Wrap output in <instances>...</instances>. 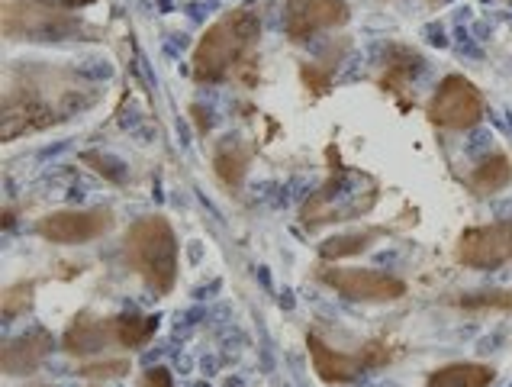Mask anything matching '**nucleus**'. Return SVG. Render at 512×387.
Instances as JSON below:
<instances>
[{
	"label": "nucleus",
	"mask_w": 512,
	"mask_h": 387,
	"mask_svg": "<svg viewBox=\"0 0 512 387\" xmlns=\"http://www.w3.org/2000/svg\"><path fill=\"white\" fill-rule=\"evenodd\" d=\"M33 387H49V384H33Z\"/></svg>",
	"instance_id": "obj_28"
},
{
	"label": "nucleus",
	"mask_w": 512,
	"mask_h": 387,
	"mask_svg": "<svg viewBox=\"0 0 512 387\" xmlns=\"http://www.w3.org/2000/svg\"><path fill=\"white\" fill-rule=\"evenodd\" d=\"M142 387H174V378L168 368H149L142 375Z\"/></svg>",
	"instance_id": "obj_26"
},
{
	"label": "nucleus",
	"mask_w": 512,
	"mask_h": 387,
	"mask_svg": "<svg viewBox=\"0 0 512 387\" xmlns=\"http://www.w3.org/2000/svg\"><path fill=\"white\" fill-rule=\"evenodd\" d=\"M429 120L438 129H471L487 117V100L474 81L464 75H448L429 100Z\"/></svg>",
	"instance_id": "obj_6"
},
{
	"label": "nucleus",
	"mask_w": 512,
	"mask_h": 387,
	"mask_svg": "<svg viewBox=\"0 0 512 387\" xmlns=\"http://www.w3.org/2000/svg\"><path fill=\"white\" fill-rule=\"evenodd\" d=\"M52 355V333L49 329H29V333L10 339L4 346V375L7 378H20V375H33L42 365H46V358Z\"/></svg>",
	"instance_id": "obj_11"
},
{
	"label": "nucleus",
	"mask_w": 512,
	"mask_h": 387,
	"mask_svg": "<svg viewBox=\"0 0 512 387\" xmlns=\"http://www.w3.org/2000/svg\"><path fill=\"white\" fill-rule=\"evenodd\" d=\"M306 346H310V358H313V371L319 375V381L326 384H351L358 381L368 365H364L361 352L358 355H345L339 349H329L319 336H306Z\"/></svg>",
	"instance_id": "obj_12"
},
{
	"label": "nucleus",
	"mask_w": 512,
	"mask_h": 387,
	"mask_svg": "<svg viewBox=\"0 0 512 387\" xmlns=\"http://www.w3.org/2000/svg\"><path fill=\"white\" fill-rule=\"evenodd\" d=\"M58 120H65V117H58V110L36 91L10 88L4 94V129H0L4 142L26 136V133H39V129H49Z\"/></svg>",
	"instance_id": "obj_10"
},
{
	"label": "nucleus",
	"mask_w": 512,
	"mask_h": 387,
	"mask_svg": "<svg viewBox=\"0 0 512 387\" xmlns=\"http://www.w3.org/2000/svg\"><path fill=\"white\" fill-rule=\"evenodd\" d=\"M123 375H129V358H97V362L78 368V378L84 381H110Z\"/></svg>",
	"instance_id": "obj_21"
},
{
	"label": "nucleus",
	"mask_w": 512,
	"mask_h": 387,
	"mask_svg": "<svg viewBox=\"0 0 512 387\" xmlns=\"http://www.w3.org/2000/svg\"><path fill=\"white\" fill-rule=\"evenodd\" d=\"M113 210L97 207V210H58L42 217L36 223V233L52 242V246H81V242H94L107 236L113 229Z\"/></svg>",
	"instance_id": "obj_8"
},
{
	"label": "nucleus",
	"mask_w": 512,
	"mask_h": 387,
	"mask_svg": "<svg viewBox=\"0 0 512 387\" xmlns=\"http://www.w3.org/2000/svg\"><path fill=\"white\" fill-rule=\"evenodd\" d=\"M380 184L377 178L364 175L358 168H335L300 210L303 226H323V223H345L364 217L377 204Z\"/></svg>",
	"instance_id": "obj_3"
},
{
	"label": "nucleus",
	"mask_w": 512,
	"mask_h": 387,
	"mask_svg": "<svg viewBox=\"0 0 512 387\" xmlns=\"http://www.w3.org/2000/svg\"><path fill=\"white\" fill-rule=\"evenodd\" d=\"M252 155H255V146H248L242 139H223L216 146V155H213V168L223 184L229 188H242V181L248 175V165H252Z\"/></svg>",
	"instance_id": "obj_14"
},
{
	"label": "nucleus",
	"mask_w": 512,
	"mask_h": 387,
	"mask_svg": "<svg viewBox=\"0 0 512 387\" xmlns=\"http://www.w3.org/2000/svg\"><path fill=\"white\" fill-rule=\"evenodd\" d=\"M387 229L380 226H361L355 233H342V236H332L326 239L323 246H319V255L326 258V262H339V258H351V255H361L368 252L377 239H384Z\"/></svg>",
	"instance_id": "obj_17"
},
{
	"label": "nucleus",
	"mask_w": 512,
	"mask_h": 387,
	"mask_svg": "<svg viewBox=\"0 0 512 387\" xmlns=\"http://www.w3.org/2000/svg\"><path fill=\"white\" fill-rule=\"evenodd\" d=\"M361 358H364V365H368V371H377V368L390 365L393 358H397V352H393L384 339H374V342H368V346L361 349Z\"/></svg>",
	"instance_id": "obj_23"
},
{
	"label": "nucleus",
	"mask_w": 512,
	"mask_h": 387,
	"mask_svg": "<svg viewBox=\"0 0 512 387\" xmlns=\"http://www.w3.org/2000/svg\"><path fill=\"white\" fill-rule=\"evenodd\" d=\"M33 288H36L33 281H23L4 291V320H17L20 313L33 307Z\"/></svg>",
	"instance_id": "obj_22"
},
{
	"label": "nucleus",
	"mask_w": 512,
	"mask_h": 387,
	"mask_svg": "<svg viewBox=\"0 0 512 387\" xmlns=\"http://www.w3.org/2000/svg\"><path fill=\"white\" fill-rule=\"evenodd\" d=\"M455 262L477 271H493L512 262V220L464 229L455 246Z\"/></svg>",
	"instance_id": "obj_7"
},
{
	"label": "nucleus",
	"mask_w": 512,
	"mask_h": 387,
	"mask_svg": "<svg viewBox=\"0 0 512 387\" xmlns=\"http://www.w3.org/2000/svg\"><path fill=\"white\" fill-rule=\"evenodd\" d=\"M94 30L81 17L46 0H7L4 4V36H20L29 42H62L91 36Z\"/></svg>",
	"instance_id": "obj_4"
},
{
	"label": "nucleus",
	"mask_w": 512,
	"mask_h": 387,
	"mask_svg": "<svg viewBox=\"0 0 512 387\" xmlns=\"http://www.w3.org/2000/svg\"><path fill=\"white\" fill-rule=\"evenodd\" d=\"M84 162H87V165H97L94 171H100V175L110 178V181H123V178H126L123 171H113V168H123V165H120V162H113V159H107V155L87 152V155H84Z\"/></svg>",
	"instance_id": "obj_25"
},
{
	"label": "nucleus",
	"mask_w": 512,
	"mask_h": 387,
	"mask_svg": "<svg viewBox=\"0 0 512 387\" xmlns=\"http://www.w3.org/2000/svg\"><path fill=\"white\" fill-rule=\"evenodd\" d=\"M123 258L145 281V288L162 297L171 294L174 281H178V236L162 213H152L129 226Z\"/></svg>",
	"instance_id": "obj_2"
},
{
	"label": "nucleus",
	"mask_w": 512,
	"mask_h": 387,
	"mask_svg": "<svg viewBox=\"0 0 512 387\" xmlns=\"http://www.w3.org/2000/svg\"><path fill=\"white\" fill-rule=\"evenodd\" d=\"M496 371L480 362H455L445 368H435L426 378V387H490Z\"/></svg>",
	"instance_id": "obj_16"
},
{
	"label": "nucleus",
	"mask_w": 512,
	"mask_h": 387,
	"mask_svg": "<svg viewBox=\"0 0 512 387\" xmlns=\"http://www.w3.org/2000/svg\"><path fill=\"white\" fill-rule=\"evenodd\" d=\"M300 78H303V84H306V88H310L313 94H326L329 81H332V68L303 65V68H300Z\"/></svg>",
	"instance_id": "obj_24"
},
{
	"label": "nucleus",
	"mask_w": 512,
	"mask_h": 387,
	"mask_svg": "<svg viewBox=\"0 0 512 387\" xmlns=\"http://www.w3.org/2000/svg\"><path fill=\"white\" fill-rule=\"evenodd\" d=\"M261 39V17L252 10H229L219 17L194 49V78L219 84L226 78H239L242 84H252L258 78V59L252 52Z\"/></svg>",
	"instance_id": "obj_1"
},
{
	"label": "nucleus",
	"mask_w": 512,
	"mask_h": 387,
	"mask_svg": "<svg viewBox=\"0 0 512 387\" xmlns=\"http://www.w3.org/2000/svg\"><path fill=\"white\" fill-rule=\"evenodd\" d=\"M62 7H84V4H94V0H58Z\"/></svg>",
	"instance_id": "obj_27"
},
{
	"label": "nucleus",
	"mask_w": 512,
	"mask_h": 387,
	"mask_svg": "<svg viewBox=\"0 0 512 387\" xmlns=\"http://www.w3.org/2000/svg\"><path fill=\"white\" fill-rule=\"evenodd\" d=\"M351 20V7L345 0H287L284 4V30L290 42H306L323 30H335Z\"/></svg>",
	"instance_id": "obj_9"
},
{
	"label": "nucleus",
	"mask_w": 512,
	"mask_h": 387,
	"mask_svg": "<svg viewBox=\"0 0 512 387\" xmlns=\"http://www.w3.org/2000/svg\"><path fill=\"white\" fill-rule=\"evenodd\" d=\"M451 304L458 310H471V313H480V310H512V291H474V294H458L451 297Z\"/></svg>",
	"instance_id": "obj_20"
},
{
	"label": "nucleus",
	"mask_w": 512,
	"mask_h": 387,
	"mask_svg": "<svg viewBox=\"0 0 512 387\" xmlns=\"http://www.w3.org/2000/svg\"><path fill=\"white\" fill-rule=\"evenodd\" d=\"M422 68V59L406 46H393L387 52V62H384V78H380V88L384 91H400L409 78H416Z\"/></svg>",
	"instance_id": "obj_19"
},
{
	"label": "nucleus",
	"mask_w": 512,
	"mask_h": 387,
	"mask_svg": "<svg viewBox=\"0 0 512 387\" xmlns=\"http://www.w3.org/2000/svg\"><path fill=\"white\" fill-rule=\"evenodd\" d=\"M155 333H158V317H139V313H120V317H113L116 346L123 349H142Z\"/></svg>",
	"instance_id": "obj_18"
},
{
	"label": "nucleus",
	"mask_w": 512,
	"mask_h": 387,
	"mask_svg": "<svg viewBox=\"0 0 512 387\" xmlns=\"http://www.w3.org/2000/svg\"><path fill=\"white\" fill-rule=\"evenodd\" d=\"M509 181H512L509 155L506 152H493L471 171L467 188H471V194H477V197H490V194H500L503 188H509Z\"/></svg>",
	"instance_id": "obj_15"
},
{
	"label": "nucleus",
	"mask_w": 512,
	"mask_h": 387,
	"mask_svg": "<svg viewBox=\"0 0 512 387\" xmlns=\"http://www.w3.org/2000/svg\"><path fill=\"white\" fill-rule=\"evenodd\" d=\"M107 346H116V336H113V317L110 320H100L94 313L81 310L75 320L68 323L65 329V339H62V349L68 355H97L104 352Z\"/></svg>",
	"instance_id": "obj_13"
},
{
	"label": "nucleus",
	"mask_w": 512,
	"mask_h": 387,
	"mask_svg": "<svg viewBox=\"0 0 512 387\" xmlns=\"http://www.w3.org/2000/svg\"><path fill=\"white\" fill-rule=\"evenodd\" d=\"M316 281H323L345 300H358V304H393L406 294V281L397 275L377 268H335V265H319Z\"/></svg>",
	"instance_id": "obj_5"
}]
</instances>
